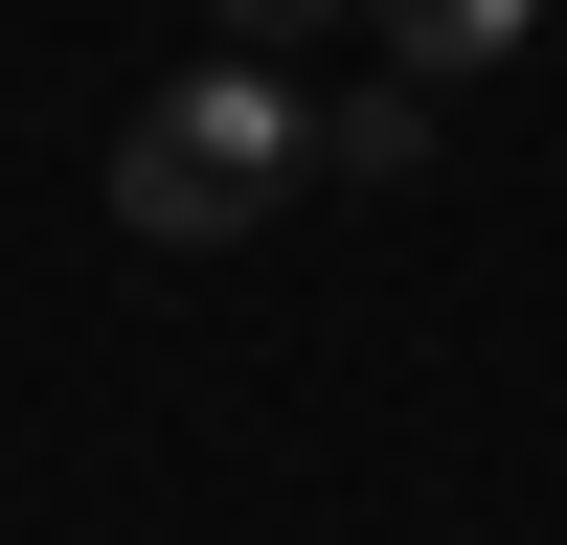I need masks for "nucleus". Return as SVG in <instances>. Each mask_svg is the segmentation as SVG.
I'll return each mask as SVG.
<instances>
[{
	"instance_id": "1",
	"label": "nucleus",
	"mask_w": 567,
	"mask_h": 545,
	"mask_svg": "<svg viewBox=\"0 0 567 545\" xmlns=\"http://www.w3.org/2000/svg\"><path fill=\"white\" fill-rule=\"evenodd\" d=\"M296 160H318V114L272 69H182V91L114 114V227H136V250H227V227L296 205Z\"/></svg>"
},
{
	"instance_id": "2",
	"label": "nucleus",
	"mask_w": 567,
	"mask_h": 545,
	"mask_svg": "<svg viewBox=\"0 0 567 545\" xmlns=\"http://www.w3.org/2000/svg\"><path fill=\"white\" fill-rule=\"evenodd\" d=\"M545 0H386V45H409V91H454V69H499Z\"/></svg>"
},
{
	"instance_id": "3",
	"label": "nucleus",
	"mask_w": 567,
	"mask_h": 545,
	"mask_svg": "<svg viewBox=\"0 0 567 545\" xmlns=\"http://www.w3.org/2000/svg\"><path fill=\"white\" fill-rule=\"evenodd\" d=\"M318 160H341V182H409V160H432V91L386 69V91H363V114H318Z\"/></svg>"
},
{
	"instance_id": "4",
	"label": "nucleus",
	"mask_w": 567,
	"mask_h": 545,
	"mask_svg": "<svg viewBox=\"0 0 567 545\" xmlns=\"http://www.w3.org/2000/svg\"><path fill=\"white\" fill-rule=\"evenodd\" d=\"M205 23H227V69H272V45H296V23H341V0H205Z\"/></svg>"
}]
</instances>
